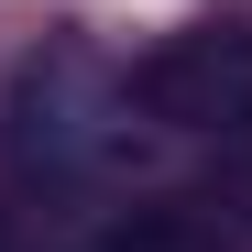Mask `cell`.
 <instances>
[{"label": "cell", "mask_w": 252, "mask_h": 252, "mask_svg": "<svg viewBox=\"0 0 252 252\" xmlns=\"http://www.w3.org/2000/svg\"><path fill=\"white\" fill-rule=\"evenodd\" d=\"M77 252H230V241L208 230L197 208H121V220L99 241H77Z\"/></svg>", "instance_id": "obj_2"}, {"label": "cell", "mask_w": 252, "mask_h": 252, "mask_svg": "<svg viewBox=\"0 0 252 252\" xmlns=\"http://www.w3.org/2000/svg\"><path fill=\"white\" fill-rule=\"evenodd\" d=\"M220 143H230V164H241V187H252V77H241V99L220 110Z\"/></svg>", "instance_id": "obj_3"}, {"label": "cell", "mask_w": 252, "mask_h": 252, "mask_svg": "<svg viewBox=\"0 0 252 252\" xmlns=\"http://www.w3.org/2000/svg\"><path fill=\"white\" fill-rule=\"evenodd\" d=\"M132 77L88 44H44L22 77H11V110H0V132H11V164L44 187H99L121 176V154H132Z\"/></svg>", "instance_id": "obj_1"}]
</instances>
